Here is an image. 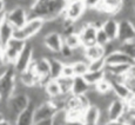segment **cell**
<instances>
[{"mask_svg": "<svg viewBox=\"0 0 135 125\" xmlns=\"http://www.w3.org/2000/svg\"><path fill=\"white\" fill-rule=\"evenodd\" d=\"M66 5V0H34L27 10V17L28 19L39 18L44 21L55 19L62 15Z\"/></svg>", "mask_w": 135, "mask_h": 125, "instance_id": "6da1fadb", "label": "cell"}, {"mask_svg": "<svg viewBox=\"0 0 135 125\" xmlns=\"http://www.w3.org/2000/svg\"><path fill=\"white\" fill-rule=\"evenodd\" d=\"M42 25H44L42 19H39V18L28 19L21 28L14 30L13 38L19 39V40L28 41L32 37H34L35 34H38V33L40 32L41 28H42Z\"/></svg>", "mask_w": 135, "mask_h": 125, "instance_id": "7a4b0ae2", "label": "cell"}, {"mask_svg": "<svg viewBox=\"0 0 135 125\" xmlns=\"http://www.w3.org/2000/svg\"><path fill=\"white\" fill-rule=\"evenodd\" d=\"M18 73L14 71L13 65L8 67L7 72L0 78V97L2 100H7L14 92Z\"/></svg>", "mask_w": 135, "mask_h": 125, "instance_id": "3957f363", "label": "cell"}, {"mask_svg": "<svg viewBox=\"0 0 135 125\" xmlns=\"http://www.w3.org/2000/svg\"><path fill=\"white\" fill-rule=\"evenodd\" d=\"M26 41L19 40V39L12 38L8 43L6 44V46L2 47V63L7 65H13L15 61V59L18 58L19 53L24 48Z\"/></svg>", "mask_w": 135, "mask_h": 125, "instance_id": "277c9868", "label": "cell"}, {"mask_svg": "<svg viewBox=\"0 0 135 125\" xmlns=\"http://www.w3.org/2000/svg\"><path fill=\"white\" fill-rule=\"evenodd\" d=\"M32 45H31L30 41H26L24 48L21 50V52L19 53L18 58L15 59L14 64H13V69L17 72L18 74L21 73V72L26 71L28 67L31 66L33 61V54H32Z\"/></svg>", "mask_w": 135, "mask_h": 125, "instance_id": "5b68a950", "label": "cell"}, {"mask_svg": "<svg viewBox=\"0 0 135 125\" xmlns=\"http://www.w3.org/2000/svg\"><path fill=\"white\" fill-rule=\"evenodd\" d=\"M85 10H86V4H85L84 0H72V1H68L66 7H65L64 18L74 23L81 18Z\"/></svg>", "mask_w": 135, "mask_h": 125, "instance_id": "8992f818", "label": "cell"}, {"mask_svg": "<svg viewBox=\"0 0 135 125\" xmlns=\"http://www.w3.org/2000/svg\"><path fill=\"white\" fill-rule=\"evenodd\" d=\"M6 20L14 27V30L21 28L22 26L25 25V23L28 20L27 10L24 8L22 6H20V5H18V6H15L14 8L7 11Z\"/></svg>", "mask_w": 135, "mask_h": 125, "instance_id": "52a82bcc", "label": "cell"}, {"mask_svg": "<svg viewBox=\"0 0 135 125\" xmlns=\"http://www.w3.org/2000/svg\"><path fill=\"white\" fill-rule=\"evenodd\" d=\"M118 35L116 40L119 43H126V41H134L135 40V27L127 19L118 21Z\"/></svg>", "mask_w": 135, "mask_h": 125, "instance_id": "ba28073f", "label": "cell"}, {"mask_svg": "<svg viewBox=\"0 0 135 125\" xmlns=\"http://www.w3.org/2000/svg\"><path fill=\"white\" fill-rule=\"evenodd\" d=\"M44 45L53 54L59 53L64 45V35L59 32H49L44 37Z\"/></svg>", "mask_w": 135, "mask_h": 125, "instance_id": "9c48e42d", "label": "cell"}, {"mask_svg": "<svg viewBox=\"0 0 135 125\" xmlns=\"http://www.w3.org/2000/svg\"><path fill=\"white\" fill-rule=\"evenodd\" d=\"M56 111V108L52 104L51 100H46L44 103L39 104L34 109V123L44 119L52 118V116Z\"/></svg>", "mask_w": 135, "mask_h": 125, "instance_id": "30bf717a", "label": "cell"}, {"mask_svg": "<svg viewBox=\"0 0 135 125\" xmlns=\"http://www.w3.org/2000/svg\"><path fill=\"white\" fill-rule=\"evenodd\" d=\"M128 108H127V103L120 98L116 97L108 106V114H109L110 120H119L121 117L127 112Z\"/></svg>", "mask_w": 135, "mask_h": 125, "instance_id": "8fae6325", "label": "cell"}, {"mask_svg": "<svg viewBox=\"0 0 135 125\" xmlns=\"http://www.w3.org/2000/svg\"><path fill=\"white\" fill-rule=\"evenodd\" d=\"M97 30L93 24H85L84 27L80 30L79 37L81 40V46L82 47H88L95 44V34H97Z\"/></svg>", "mask_w": 135, "mask_h": 125, "instance_id": "7c38bea8", "label": "cell"}, {"mask_svg": "<svg viewBox=\"0 0 135 125\" xmlns=\"http://www.w3.org/2000/svg\"><path fill=\"white\" fill-rule=\"evenodd\" d=\"M122 5H123V0H100L94 8L113 17L122 7Z\"/></svg>", "mask_w": 135, "mask_h": 125, "instance_id": "4fadbf2b", "label": "cell"}, {"mask_svg": "<svg viewBox=\"0 0 135 125\" xmlns=\"http://www.w3.org/2000/svg\"><path fill=\"white\" fill-rule=\"evenodd\" d=\"M34 109H35V105L30 101L27 108L25 110H22L17 116L14 125H33L34 124Z\"/></svg>", "mask_w": 135, "mask_h": 125, "instance_id": "5bb4252c", "label": "cell"}, {"mask_svg": "<svg viewBox=\"0 0 135 125\" xmlns=\"http://www.w3.org/2000/svg\"><path fill=\"white\" fill-rule=\"evenodd\" d=\"M105 61L106 65H114V64H135V60L128 57L127 54H124L123 52H121L120 50L113 51L112 53L105 56Z\"/></svg>", "mask_w": 135, "mask_h": 125, "instance_id": "9a60e30c", "label": "cell"}, {"mask_svg": "<svg viewBox=\"0 0 135 125\" xmlns=\"http://www.w3.org/2000/svg\"><path fill=\"white\" fill-rule=\"evenodd\" d=\"M100 110L95 105H89L82 112V123L85 125H98Z\"/></svg>", "mask_w": 135, "mask_h": 125, "instance_id": "2e32d148", "label": "cell"}, {"mask_svg": "<svg viewBox=\"0 0 135 125\" xmlns=\"http://www.w3.org/2000/svg\"><path fill=\"white\" fill-rule=\"evenodd\" d=\"M118 20L114 19L113 17H109L102 23L101 28L103 30V32L107 34V37L109 40H116V35H118Z\"/></svg>", "mask_w": 135, "mask_h": 125, "instance_id": "e0dca14e", "label": "cell"}, {"mask_svg": "<svg viewBox=\"0 0 135 125\" xmlns=\"http://www.w3.org/2000/svg\"><path fill=\"white\" fill-rule=\"evenodd\" d=\"M110 84H112V91H113L114 95L118 98H120V99L127 101L133 96V93L123 84V82H118V80H115V82H110Z\"/></svg>", "mask_w": 135, "mask_h": 125, "instance_id": "ac0fdd59", "label": "cell"}, {"mask_svg": "<svg viewBox=\"0 0 135 125\" xmlns=\"http://www.w3.org/2000/svg\"><path fill=\"white\" fill-rule=\"evenodd\" d=\"M89 88H90V85L85 80L84 77L75 75L73 78V84H72V90H71V93L73 96L85 95Z\"/></svg>", "mask_w": 135, "mask_h": 125, "instance_id": "d6986e66", "label": "cell"}, {"mask_svg": "<svg viewBox=\"0 0 135 125\" xmlns=\"http://www.w3.org/2000/svg\"><path fill=\"white\" fill-rule=\"evenodd\" d=\"M47 59L49 63V77H51V79H58L61 75L64 61L58 56H55V54L52 57H48Z\"/></svg>", "mask_w": 135, "mask_h": 125, "instance_id": "ffe728a7", "label": "cell"}, {"mask_svg": "<svg viewBox=\"0 0 135 125\" xmlns=\"http://www.w3.org/2000/svg\"><path fill=\"white\" fill-rule=\"evenodd\" d=\"M13 33H14V27L7 20H5L0 25V46L1 47L6 46V44L13 38Z\"/></svg>", "mask_w": 135, "mask_h": 125, "instance_id": "44dd1931", "label": "cell"}, {"mask_svg": "<svg viewBox=\"0 0 135 125\" xmlns=\"http://www.w3.org/2000/svg\"><path fill=\"white\" fill-rule=\"evenodd\" d=\"M85 59L87 61L89 60H94V59L98 58H103L105 57V50H103L102 46L98 45V44H94L92 46H88V47H85Z\"/></svg>", "mask_w": 135, "mask_h": 125, "instance_id": "7402d4cb", "label": "cell"}, {"mask_svg": "<svg viewBox=\"0 0 135 125\" xmlns=\"http://www.w3.org/2000/svg\"><path fill=\"white\" fill-rule=\"evenodd\" d=\"M44 90H45L46 95L48 96L49 99H51V98H55L61 95L60 87H59L58 80L56 79H49L45 84V86H44Z\"/></svg>", "mask_w": 135, "mask_h": 125, "instance_id": "603a6c76", "label": "cell"}, {"mask_svg": "<svg viewBox=\"0 0 135 125\" xmlns=\"http://www.w3.org/2000/svg\"><path fill=\"white\" fill-rule=\"evenodd\" d=\"M129 67V64H114V65H106L105 72L116 77H122L126 74L127 70Z\"/></svg>", "mask_w": 135, "mask_h": 125, "instance_id": "cb8c5ba5", "label": "cell"}, {"mask_svg": "<svg viewBox=\"0 0 135 125\" xmlns=\"http://www.w3.org/2000/svg\"><path fill=\"white\" fill-rule=\"evenodd\" d=\"M64 44L68 46L69 48H72V50L81 46V40H80L79 33L72 32V33H68V34H65L64 35Z\"/></svg>", "mask_w": 135, "mask_h": 125, "instance_id": "d4e9b609", "label": "cell"}, {"mask_svg": "<svg viewBox=\"0 0 135 125\" xmlns=\"http://www.w3.org/2000/svg\"><path fill=\"white\" fill-rule=\"evenodd\" d=\"M84 78L90 86H94L98 82L105 78V70H102V71H88L84 75Z\"/></svg>", "mask_w": 135, "mask_h": 125, "instance_id": "484cf974", "label": "cell"}, {"mask_svg": "<svg viewBox=\"0 0 135 125\" xmlns=\"http://www.w3.org/2000/svg\"><path fill=\"white\" fill-rule=\"evenodd\" d=\"M52 125H66L68 119H67V111L66 109H59L56 110L51 118Z\"/></svg>", "mask_w": 135, "mask_h": 125, "instance_id": "4316f807", "label": "cell"}, {"mask_svg": "<svg viewBox=\"0 0 135 125\" xmlns=\"http://www.w3.org/2000/svg\"><path fill=\"white\" fill-rule=\"evenodd\" d=\"M56 80H58L61 95H69V93H71V90H72V84H73V78L61 77L60 75Z\"/></svg>", "mask_w": 135, "mask_h": 125, "instance_id": "83f0119b", "label": "cell"}, {"mask_svg": "<svg viewBox=\"0 0 135 125\" xmlns=\"http://www.w3.org/2000/svg\"><path fill=\"white\" fill-rule=\"evenodd\" d=\"M72 66H73L74 74L75 75L84 77V75L88 72V61L87 60H78V61H74V63H72Z\"/></svg>", "mask_w": 135, "mask_h": 125, "instance_id": "f1b7e54d", "label": "cell"}, {"mask_svg": "<svg viewBox=\"0 0 135 125\" xmlns=\"http://www.w3.org/2000/svg\"><path fill=\"white\" fill-rule=\"evenodd\" d=\"M119 50L131 57L133 60H135V40L134 41H126V43H121L119 45Z\"/></svg>", "mask_w": 135, "mask_h": 125, "instance_id": "f546056e", "label": "cell"}, {"mask_svg": "<svg viewBox=\"0 0 135 125\" xmlns=\"http://www.w3.org/2000/svg\"><path fill=\"white\" fill-rule=\"evenodd\" d=\"M106 67L105 57L88 61V71H102Z\"/></svg>", "mask_w": 135, "mask_h": 125, "instance_id": "4dcf8cb0", "label": "cell"}, {"mask_svg": "<svg viewBox=\"0 0 135 125\" xmlns=\"http://www.w3.org/2000/svg\"><path fill=\"white\" fill-rule=\"evenodd\" d=\"M94 87H95V90L98 91V92H100V93H107V92H109V91L112 90V84H110V82L108 79H106V78H102V79L100 80V82H98L97 84L94 85Z\"/></svg>", "mask_w": 135, "mask_h": 125, "instance_id": "1f68e13d", "label": "cell"}, {"mask_svg": "<svg viewBox=\"0 0 135 125\" xmlns=\"http://www.w3.org/2000/svg\"><path fill=\"white\" fill-rule=\"evenodd\" d=\"M109 41V39H108L107 37V34H106L105 32H103V30L102 28H98L97 30V34H95V44H98V45H100V46H105L106 44Z\"/></svg>", "mask_w": 135, "mask_h": 125, "instance_id": "d6a6232c", "label": "cell"}, {"mask_svg": "<svg viewBox=\"0 0 135 125\" xmlns=\"http://www.w3.org/2000/svg\"><path fill=\"white\" fill-rule=\"evenodd\" d=\"M61 77H67V78H74V70L71 63H64V66L61 70Z\"/></svg>", "mask_w": 135, "mask_h": 125, "instance_id": "836d02e7", "label": "cell"}, {"mask_svg": "<svg viewBox=\"0 0 135 125\" xmlns=\"http://www.w3.org/2000/svg\"><path fill=\"white\" fill-rule=\"evenodd\" d=\"M120 120H122L126 125H135V113H132L127 110V112L121 117Z\"/></svg>", "mask_w": 135, "mask_h": 125, "instance_id": "e575fe53", "label": "cell"}, {"mask_svg": "<svg viewBox=\"0 0 135 125\" xmlns=\"http://www.w3.org/2000/svg\"><path fill=\"white\" fill-rule=\"evenodd\" d=\"M78 99H79V104L80 106H81V109H86L87 106H89V101H88V99L86 98V96L85 95H80L78 96Z\"/></svg>", "mask_w": 135, "mask_h": 125, "instance_id": "d590c367", "label": "cell"}, {"mask_svg": "<svg viewBox=\"0 0 135 125\" xmlns=\"http://www.w3.org/2000/svg\"><path fill=\"white\" fill-rule=\"evenodd\" d=\"M84 1L86 4V7H95L100 0H84Z\"/></svg>", "mask_w": 135, "mask_h": 125, "instance_id": "8d00e7d4", "label": "cell"}, {"mask_svg": "<svg viewBox=\"0 0 135 125\" xmlns=\"http://www.w3.org/2000/svg\"><path fill=\"white\" fill-rule=\"evenodd\" d=\"M33 125H52V120L51 118L48 119H44V120H39V122H35Z\"/></svg>", "mask_w": 135, "mask_h": 125, "instance_id": "74e56055", "label": "cell"}, {"mask_svg": "<svg viewBox=\"0 0 135 125\" xmlns=\"http://www.w3.org/2000/svg\"><path fill=\"white\" fill-rule=\"evenodd\" d=\"M106 125H126V124H124L122 120L119 119V120H109Z\"/></svg>", "mask_w": 135, "mask_h": 125, "instance_id": "f35d334b", "label": "cell"}, {"mask_svg": "<svg viewBox=\"0 0 135 125\" xmlns=\"http://www.w3.org/2000/svg\"><path fill=\"white\" fill-rule=\"evenodd\" d=\"M66 125H85L82 120H68Z\"/></svg>", "mask_w": 135, "mask_h": 125, "instance_id": "ab89813d", "label": "cell"}, {"mask_svg": "<svg viewBox=\"0 0 135 125\" xmlns=\"http://www.w3.org/2000/svg\"><path fill=\"white\" fill-rule=\"evenodd\" d=\"M6 13H7V12L5 11V10H4V11L0 12V25H1L2 23H4L5 20H6Z\"/></svg>", "mask_w": 135, "mask_h": 125, "instance_id": "60d3db41", "label": "cell"}, {"mask_svg": "<svg viewBox=\"0 0 135 125\" xmlns=\"http://www.w3.org/2000/svg\"><path fill=\"white\" fill-rule=\"evenodd\" d=\"M0 125H14L12 123V122H9V120H7V119H1V120H0Z\"/></svg>", "mask_w": 135, "mask_h": 125, "instance_id": "b9f144b4", "label": "cell"}, {"mask_svg": "<svg viewBox=\"0 0 135 125\" xmlns=\"http://www.w3.org/2000/svg\"><path fill=\"white\" fill-rule=\"evenodd\" d=\"M5 10V4H4V0H0V12L4 11ZM6 11V10H5Z\"/></svg>", "mask_w": 135, "mask_h": 125, "instance_id": "7bdbcfd3", "label": "cell"}, {"mask_svg": "<svg viewBox=\"0 0 135 125\" xmlns=\"http://www.w3.org/2000/svg\"><path fill=\"white\" fill-rule=\"evenodd\" d=\"M2 63V47L0 46V64Z\"/></svg>", "mask_w": 135, "mask_h": 125, "instance_id": "ee69618b", "label": "cell"}, {"mask_svg": "<svg viewBox=\"0 0 135 125\" xmlns=\"http://www.w3.org/2000/svg\"><path fill=\"white\" fill-rule=\"evenodd\" d=\"M1 119H4V116H2V113L0 112V120H1Z\"/></svg>", "mask_w": 135, "mask_h": 125, "instance_id": "f6af8a7d", "label": "cell"}, {"mask_svg": "<svg viewBox=\"0 0 135 125\" xmlns=\"http://www.w3.org/2000/svg\"><path fill=\"white\" fill-rule=\"evenodd\" d=\"M0 100H1V97H0Z\"/></svg>", "mask_w": 135, "mask_h": 125, "instance_id": "bcb514c9", "label": "cell"}]
</instances>
